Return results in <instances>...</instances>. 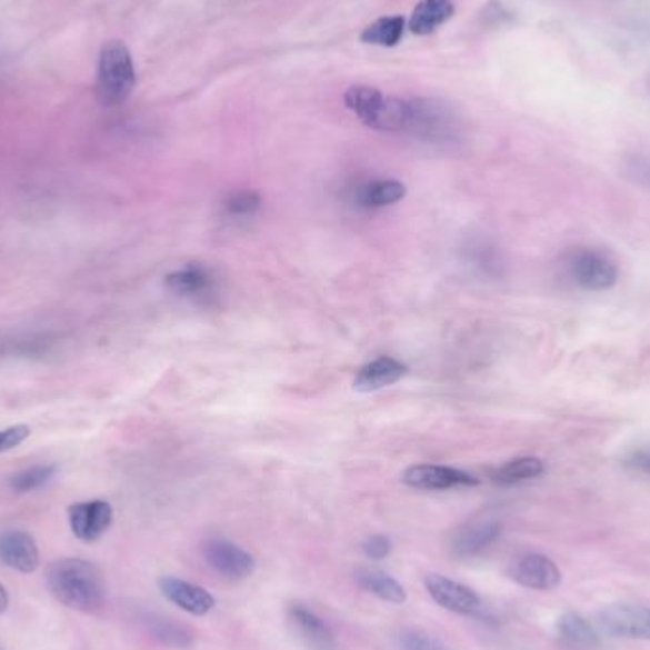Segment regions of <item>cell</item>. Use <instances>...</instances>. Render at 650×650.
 Returning <instances> with one entry per match:
<instances>
[{
  "instance_id": "24",
  "label": "cell",
  "mask_w": 650,
  "mask_h": 650,
  "mask_svg": "<svg viewBox=\"0 0 650 650\" xmlns=\"http://www.w3.org/2000/svg\"><path fill=\"white\" fill-rule=\"evenodd\" d=\"M406 197V184L396 179H377L360 191V202L366 208H384L400 202Z\"/></svg>"
},
{
  "instance_id": "28",
  "label": "cell",
  "mask_w": 650,
  "mask_h": 650,
  "mask_svg": "<svg viewBox=\"0 0 650 650\" xmlns=\"http://www.w3.org/2000/svg\"><path fill=\"white\" fill-rule=\"evenodd\" d=\"M29 436H31V428L26 424H16V427L0 430V453H8L16 447H20Z\"/></svg>"
},
{
  "instance_id": "21",
  "label": "cell",
  "mask_w": 650,
  "mask_h": 650,
  "mask_svg": "<svg viewBox=\"0 0 650 650\" xmlns=\"http://www.w3.org/2000/svg\"><path fill=\"white\" fill-rule=\"evenodd\" d=\"M144 626L152 638L166 647H171V649H187V647H191L192 639H194L191 628H187L178 620H171L168 617L151 614V617L144 618Z\"/></svg>"
},
{
  "instance_id": "17",
  "label": "cell",
  "mask_w": 650,
  "mask_h": 650,
  "mask_svg": "<svg viewBox=\"0 0 650 650\" xmlns=\"http://www.w3.org/2000/svg\"><path fill=\"white\" fill-rule=\"evenodd\" d=\"M356 582L361 590L369 591L388 603H406V599H408L403 586L396 578L390 577L384 571H379V569H360L356 572Z\"/></svg>"
},
{
  "instance_id": "2",
  "label": "cell",
  "mask_w": 650,
  "mask_h": 650,
  "mask_svg": "<svg viewBox=\"0 0 650 650\" xmlns=\"http://www.w3.org/2000/svg\"><path fill=\"white\" fill-rule=\"evenodd\" d=\"M136 66L124 42L111 40L101 48L98 61L96 96L99 106L119 107L128 101L136 88Z\"/></svg>"
},
{
  "instance_id": "13",
  "label": "cell",
  "mask_w": 650,
  "mask_h": 650,
  "mask_svg": "<svg viewBox=\"0 0 650 650\" xmlns=\"http://www.w3.org/2000/svg\"><path fill=\"white\" fill-rule=\"evenodd\" d=\"M158 588L170 603L178 604L179 609L189 612L192 617H204L216 607V599L202 586L187 582L183 578L162 577L158 580Z\"/></svg>"
},
{
  "instance_id": "32",
  "label": "cell",
  "mask_w": 650,
  "mask_h": 650,
  "mask_svg": "<svg viewBox=\"0 0 650 650\" xmlns=\"http://www.w3.org/2000/svg\"><path fill=\"white\" fill-rule=\"evenodd\" d=\"M0 650H4V649H2V647H0Z\"/></svg>"
},
{
  "instance_id": "10",
  "label": "cell",
  "mask_w": 650,
  "mask_h": 650,
  "mask_svg": "<svg viewBox=\"0 0 650 650\" xmlns=\"http://www.w3.org/2000/svg\"><path fill=\"white\" fill-rule=\"evenodd\" d=\"M112 506L107 500H86L69 508V526L77 539L96 542L112 526Z\"/></svg>"
},
{
  "instance_id": "23",
  "label": "cell",
  "mask_w": 650,
  "mask_h": 650,
  "mask_svg": "<svg viewBox=\"0 0 650 650\" xmlns=\"http://www.w3.org/2000/svg\"><path fill=\"white\" fill-rule=\"evenodd\" d=\"M403 31H406V20L401 16H387L366 27L360 39L361 42L373 44V47L394 48L403 37Z\"/></svg>"
},
{
  "instance_id": "22",
  "label": "cell",
  "mask_w": 650,
  "mask_h": 650,
  "mask_svg": "<svg viewBox=\"0 0 650 650\" xmlns=\"http://www.w3.org/2000/svg\"><path fill=\"white\" fill-rule=\"evenodd\" d=\"M384 93L373 86H350L344 93V103L363 124L371 128L377 112L381 109Z\"/></svg>"
},
{
  "instance_id": "14",
  "label": "cell",
  "mask_w": 650,
  "mask_h": 650,
  "mask_svg": "<svg viewBox=\"0 0 650 650\" xmlns=\"http://www.w3.org/2000/svg\"><path fill=\"white\" fill-rule=\"evenodd\" d=\"M289 618L296 626L310 649L337 650L336 636L322 618L318 617L307 604L293 603L289 607Z\"/></svg>"
},
{
  "instance_id": "5",
  "label": "cell",
  "mask_w": 650,
  "mask_h": 650,
  "mask_svg": "<svg viewBox=\"0 0 650 650\" xmlns=\"http://www.w3.org/2000/svg\"><path fill=\"white\" fill-rule=\"evenodd\" d=\"M598 622L614 638L650 641V609L643 604H609L599 612Z\"/></svg>"
},
{
  "instance_id": "7",
  "label": "cell",
  "mask_w": 650,
  "mask_h": 650,
  "mask_svg": "<svg viewBox=\"0 0 650 650\" xmlns=\"http://www.w3.org/2000/svg\"><path fill=\"white\" fill-rule=\"evenodd\" d=\"M206 563L230 580H243L256 571V559L243 548L224 539H210L204 544Z\"/></svg>"
},
{
  "instance_id": "3",
  "label": "cell",
  "mask_w": 650,
  "mask_h": 650,
  "mask_svg": "<svg viewBox=\"0 0 650 650\" xmlns=\"http://www.w3.org/2000/svg\"><path fill=\"white\" fill-rule=\"evenodd\" d=\"M561 263L566 277L584 291H607L614 288L620 274L611 253L590 246H577L567 250Z\"/></svg>"
},
{
  "instance_id": "26",
  "label": "cell",
  "mask_w": 650,
  "mask_h": 650,
  "mask_svg": "<svg viewBox=\"0 0 650 650\" xmlns=\"http://www.w3.org/2000/svg\"><path fill=\"white\" fill-rule=\"evenodd\" d=\"M401 650H453L424 631L403 630L398 638Z\"/></svg>"
},
{
  "instance_id": "15",
  "label": "cell",
  "mask_w": 650,
  "mask_h": 650,
  "mask_svg": "<svg viewBox=\"0 0 650 650\" xmlns=\"http://www.w3.org/2000/svg\"><path fill=\"white\" fill-rule=\"evenodd\" d=\"M408 373V366L396 358L382 356L377 360L369 361L358 371L354 379L356 390L360 392H374L381 388L390 387L400 381L403 374Z\"/></svg>"
},
{
  "instance_id": "25",
  "label": "cell",
  "mask_w": 650,
  "mask_h": 650,
  "mask_svg": "<svg viewBox=\"0 0 650 650\" xmlns=\"http://www.w3.org/2000/svg\"><path fill=\"white\" fill-rule=\"evenodd\" d=\"M56 472L58 468L53 464H34V467L23 468L8 478V487L13 493H33L47 487L56 478Z\"/></svg>"
},
{
  "instance_id": "4",
  "label": "cell",
  "mask_w": 650,
  "mask_h": 650,
  "mask_svg": "<svg viewBox=\"0 0 650 650\" xmlns=\"http://www.w3.org/2000/svg\"><path fill=\"white\" fill-rule=\"evenodd\" d=\"M457 128V117L449 103L441 99H413L409 101L408 132L419 138H449Z\"/></svg>"
},
{
  "instance_id": "29",
  "label": "cell",
  "mask_w": 650,
  "mask_h": 650,
  "mask_svg": "<svg viewBox=\"0 0 650 650\" xmlns=\"http://www.w3.org/2000/svg\"><path fill=\"white\" fill-rule=\"evenodd\" d=\"M363 552H366L369 559L381 561V559L388 558L390 552H392V542L387 537H382V534H373V537H369L363 542Z\"/></svg>"
},
{
  "instance_id": "12",
  "label": "cell",
  "mask_w": 650,
  "mask_h": 650,
  "mask_svg": "<svg viewBox=\"0 0 650 650\" xmlns=\"http://www.w3.org/2000/svg\"><path fill=\"white\" fill-rule=\"evenodd\" d=\"M0 563L23 574L37 571L40 552L33 534L20 529L0 532Z\"/></svg>"
},
{
  "instance_id": "8",
  "label": "cell",
  "mask_w": 650,
  "mask_h": 650,
  "mask_svg": "<svg viewBox=\"0 0 650 650\" xmlns=\"http://www.w3.org/2000/svg\"><path fill=\"white\" fill-rule=\"evenodd\" d=\"M508 577L529 590L548 591L558 588L561 572L552 559L542 553L529 552L513 559L508 569Z\"/></svg>"
},
{
  "instance_id": "30",
  "label": "cell",
  "mask_w": 650,
  "mask_h": 650,
  "mask_svg": "<svg viewBox=\"0 0 650 650\" xmlns=\"http://www.w3.org/2000/svg\"><path fill=\"white\" fill-rule=\"evenodd\" d=\"M626 467L633 472L647 473L650 476V449H636L626 457Z\"/></svg>"
},
{
  "instance_id": "1",
  "label": "cell",
  "mask_w": 650,
  "mask_h": 650,
  "mask_svg": "<svg viewBox=\"0 0 650 650\" xmlns=\"http://www.w3.org/2000/svg\"><path fill=\"white\" fill-rule=\"evenodd\" d=\"M47 586L53 598L72 611L96 612L107 599L103 571L88 559L63 558L47 569Z\"/></svg>"
},
{
  "instance_id": "9",
  "label": "cell",
  "mask_w": 650,
  "mask_h": 650,
  "mask_svg": "<svg viewBox=\"0 0 650 650\" xmlns=\"http://www.w3.org/2000/svg\"><path fill=\"white\" fill-rule=\"evenodd\" d=\"M403 483L421 491H447L457 487H473L480 483L472 473L459 468L438 467V464H414L403 472Z\"/></svg>"
},
{
  "instance_id": "16",
  "label": "cell",
  "mask_w": 650,
  "mask_h": 650,
  "mask_svg": "<svg viewBox=\"0 0 650 650\" xmlns=\"http://www.w3.org/2000/svg\"><path fill=\"white\" fill-rule=\"evenodd\" d=\"M453 13L454 4L451 0H421L409 18V31L427 37L451 20Z\"/></svg>"
},
{
  "instance_id": "19",
  "label": "cell",
  "mask_w": 650,
  "mask_h": 650,
  "mask_svg": "<svg viewBox=\"0 0 650 650\" xmlns=\"http://www.w3.org/2000/svg\"><path fill=\"white\" fill-rule=\"evenodd\" d=\"M544 462L537 457H519V459L508 460L502 467L497 468L491 480L497 486H518L523 481L537 480L544 473Z\"/></svg>"
},
{
  "instance_id": "20",
  "label": "cell",
  "mask_w": 650,
  "mask_h": 650,
  "mask_svg": "<svg viewBox=\"0 0 650 650\" xmlns=\"http://www.w3.org/2000/svg\"><path fill=\"white\" fill-rule=\"evenodd\" d=\"M166 286L181 297H204L211 289V278L202 267L187 264L184 269L168 274Z\"/></svg>"
},
{
  "instance_id": "18",
  "label": "cell",
  "mask_w": 650,
  "mask_h": 650,
  "mask_svg": "<svg viewBox=\"0 0 650 650\" xmlns=\"http://www.w3.org/2000/svg\"><path fill=\"white\" fill-rule=\"evenodd\" d=\"M559 638L572 649H598L599 633L593 626L577 612H567L559 618Z\"/></svg>"
},
{
  "instance_id": "6",
  "label": "cell",
  "mask_w": 650,
  "mask_h": 650,
  "mask_svg": "<svg viewBox=\"0 0 650 650\" xmlns=\"http://www.w3.org/2000/svg\"><path fill=\"white\" fill-rule=\"evenodd\" d=\"M424 586L430 593V598L436 603L447 609V611L454 612V614H462V617H478L483 604L481 599L472 588L460 584L457 580L443 577L440 572H430L424 578Z\"/></svg>"
},
{
  "instance_id": "27",
  "label": "cell",
  "mask_w": 650,
  "mask_h": 650,
  "mask_svg": "<svg viewBox=\"0 0 650 650\" xmlns=\"http://www.w3.org/2000/svg\"><path fill=\"white\" fill-rule=\"evenodd\" d=\"M259 206L261 198L256 192H238L227 200V211L230 216H251L253 211L259 210Z\"/></svg>"
},
{
  "instance_id": "31",
  "label": "cell",
  "mask_w": 650,
  "mask_h": 650,
  "mask_svg": "<svg viewBox=\"0 0 650 650\" xmlns=\"http://www.w3.org/2000/svg\"><path fill=\"white\" fill-rule=\"evenodd\" d=\"M8 604H10V596H8L7 588L0 584V614L7 612Z\"/></svg>"
},
{
  "instance_id": "11",
  "label": "cell",
  "mask_w": 650,
  "mask_h": 650,
  "mask_svg": "<svg viewBox=\"0 0 650 650\" xmlns=\"http://www.w3.org/2000/svg\"><path fill=\"white\" fill-rule=\"evenodd\" d=\"M500 531H502V523L497 518L481 516V518L472 519L454 532L451 550L459 558H473L493 544L494 540L499 539Z\"/></svg>"
}]
</instances>
